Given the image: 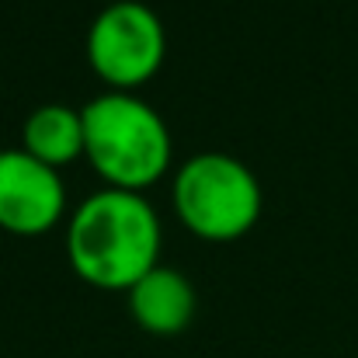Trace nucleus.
Listing matches in <instances>:
<instances>
[{
	"instance_id": "nucleus-3",
	"label": "nucleus",
	"mask_w": 358,
	"mask_h": 358,
	"mask_svg": "<svg viewBox=\"0 0 358 358\" xmlns=\"http://www.w3.org/2000/svg\"><path fill=\"white\" fill-rule=\"evenodd\" d=\"M174 206L199 237L234 240L261 216V185L243 160L206 150L178 171Z\"/></svg>"
},
{
	"instance_id": "nucleus-2",
	"label": "nucleus",
	"mask_w": 358,
	"mask_h": 358,
	"mask_svg": "<svg viewBox=\"0 0 358 358\" xmlns=\"http://www.w3.org/2000/svg\"><path fill=\"white\" fill-rule=\"evenodd\" d=\"M84 150L112 188H146L171 164V129L153 105L129 91H108L80 108Z\"/></svg>"
},
{
	"instance_id": "nucleus-5",
	"label": "nucleus",
	"mask_w": 358,
	"mask_h": 358,
	"mask_svg": "<svg viewBox=\"0 0 358 358\" xmlns=\"http://www.w3.org/2000/svg\"><path fill=\"white\" fill-rule=\"evenodd\" d=\"M66 192L52 164L24 146L0 150V227L14 234H42L63 213Z\"/></svg>"
},
{
	"instance_id": "nucleus-4",
	"label": "nucleus",
	"mask_w": 358,
	"mask_h": 358,
	"mask_svg": "<svg viewBox=\"0 0 358 358\" xmlns=\"http://www.w3.org/2000/svg\"><path fill=\"white\" fill-rule=\"evenodd\" d=\"M164 21L143 0H112L98 10L87 31V56L94 70L119 87L153 77L164 59Z\"/></svg>"
},
{
	"instance_id": "nucleus-7",
	"label": "nucleus",
	"mask_w": 358,
	"mask_h": 358,
	"mask_svg": "<svg viewBox=\"0 0 358 358\" xmlns=\"http://www.w3.org/2000/svg\"><path fill=\"white\" fill-rule=\"evenodd\" d=\"M21 139H24L21 146L31 157L56 167L84 150V119L70 105H42L24 119Z\"/></svg>"
},
{
	"instance_id": "nucleus-1",
	"label": "nucleus",
	"mask_w": 358,
	"mask_h": 358,
	"mask_svg": "<svg viewBox=\"0 0 358 358\" xmlns=\"http://www.w3.org/2000/svg\"><path fill=\"white\" fill-rule=\"evenodd\" d=\"M66 247L73 268L87 282L101 289H129L157 264L160 216L139 192L101 188L77 206Z\"/></svg>"
},
{
	"instance_id": "nucleus-6",
	"label": "nucleus",
	"mask_w": 358,
	"mask_h": 358,
	"mask_svg": "<svg viewBox=\"0 0 358 358\" xmlns=\"http://www.w3.org/2000/svg\"><path fill=\"white\" fill-rule=\"evenodd\" d=\"M129 310L139 327L153 334H178L195 317V289L178 268L153 264L139 282L129 285Z\"/></svg>"
}]
</instances>
